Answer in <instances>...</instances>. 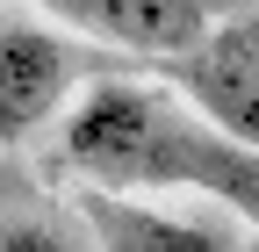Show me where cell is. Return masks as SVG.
Masks as SVG:
<instances>
[{
    "mask_svg": "<svg viewBox=\"0 0 259 252\" xmlns=\"http://www.w3.org/2000/svg\"><path fill=\"white\" fill-rule=\"evenodd\" d=\"M65 159L87 180L115 187H209V195L238 202L259 216V159L238 144H223L216 130H194L187 115H173L158 94L137 87H94L87 101L65 115Z\"/></svg>",
    "mask_w": 259,
    "mask_h": 252,
    "instance_id": "obj_1",
    "label": "cell"
},
{
    "mask_svg": "<svg viewBox=\"0 0 259 252\" xmlns=\"http://www.w3.org/2000/svg\"><path fill=\"white\" fill-rule=\"evenodd\" d=\"M180 87L194 94V108L216 122L223 144H238L259 159V15L216 22L202 44L180 58Z\"/></svg>",
    "mask_w": 259,
    "mask_h": 252,
    "instance_id": "obj_2",
    "label": "cell"
},
{
    "mask_svg": "<svg viewBox=\"0 0 259 252\" xmlns=\"http://www.w3.org/2000/svg\"><path fill=\"white\" fill-rule=\"evenodd\" d=\"M51 15L79 22L87 36H108L122 51H151V58H187L216 22H231L238 0H44Z\"/></svg>",
    "mask_w": 259,
    "mask_h": 252,
    "instance_id": "obj_3",
    "label": "cell"
},
{
    "mask_svg": "<svg viewBox=\"0 0 259 252\" xmlns=\"http://www.w3.org/2000/svg\"><path fill=\"white\" fill-rule=\"evenodd\" d=\"M72 87V58L44 29H0V144H22L36 122L58 115Z\"/></svg>",
    "mask_w": 259,
    "mask_h": 252,
    "instance_id": "obj_4",
    "label": "cell"
},
{
    "mask_svg": "<svg viewBox=\"0 0 259 252\" xmlns=\"http://www.w3.org/2000/svg\"><path fill=\"white\" fill-rule=\"evenodd\" d=\"M79 209H87L94 238H101V252H231L216 231L180 224V216H158V209H137V202L108 195V187H87Z\"/></svg>",
    "mask_w": 259,
    "mask_h": 252,
    "instance_id": "obj_5",
    "label": "cell"
},
{
    "mask_svg": "<svg viewBox=\"0 0 259 252\" xmlns=\"http://www.w3.org/2000/svg\"><path fill=\"white\" fill-rule=\"evenodd\" d=\"M0 252H79V245L44 224H0Z\"/></svg>",
    "mask_w": 259,
    "mask_h": 252,
    "instance_id": "obj_6",
    "label": "cell"
}]
</instances>
